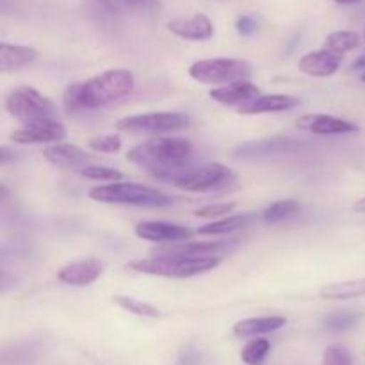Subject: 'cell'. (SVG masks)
<instances>
[{"mask_svg": "<svg viewBox=\"0 0 365 365\" xmlns=\"http://www.w3.org/2000/svg\"><path fill=\"white\" fill-rule=\"evenodd\" d=\"M362 81H364V82H365V73H364V75H362Z\"/></svg>", "mask_w": 365, "mask_h": 365, "instance_id": "40", "label": "cell"}, {"mask_svg": "<svg viewBox=\"0 0 365 365\" xmlns=\"http://www.w3.org/2000/svg\"><path fill=\"white\" fill-rule=\"evenodd\" d=\"M168 31L187 41H207L214 36V25L205 13H196L191 18H177L168 24Z\"/></svg>", "mask_w": 365, "mask_h": 365, "instance_id": "15", "label": "cell"}, {"mask_svg": "<svg viewBox=\"0 0 365 365\" xmlns=\"http://www.w3.org/2000/svg\"><path fill=\"white\" fill-rule=\"evenodd\" d=\"M38 59V50L25 45H11L2 43L0 45V71H16L27 64Z\"/></svg>", "mask_w": 365, "mask_h": 365, "instance_id": "20", "label": "cell"}, {"mask_svg": "<svg viewBox=\"0 0 365 365\" xmlns=\"http://www.w3.org/2000/svg\"><path fill=\"white\" fill-rule=\"evenodd\" d=\"M81 177L88 178V180H96V182H118L123 178V173L114 168L109 166H100V164H93V166L84 168L81 171Z\"/></svg>", "mask_w": 365, "mask_h": 365, "instance_id": "29", "label": "cell"}, {"mask_svg": "<svg viewBox=\"0 0 365 365\" xmlns=\"http://www.w3.org/2000/svg\"><path fill=\"white\" fill-rule=\"evenodd\" d=\"M253 68L248 61L234 57H214L200 59L189 66V77L202 84H232L239 81H250Z\"/></svg>", "mask_w": 365, "mask_h": 365, "instance_id": "6", "label": "cell"}, {"mask_svg": "<svg viewBox=\"0 0 365 365\" xmlns=\"http://www.w3.org/2000/svg\"><path fill=\"white\" fill-rule=\"evenodd\" d=\"M89 198L93 202L110 203V205H135V207H168L173 198L166 192L153 189L150 185L134 184V182H114V184L96 185L89 189Z\"/></svg>", "mask_w": 365, "mask_h": 365, "instance_id": "4", "label": "cell"}, {"mask_svg": "<svg viewBox=\"0 0 365 365\" xmlns=\"http://www.w3.org/2000/svg\"><path fill=\"white\" fill-rule=\"evenodd\" d=\"M234 180V171L221 163H207L191 168L182 177L173 182L175 187L189 192H205L212 189L225 187Z\"/></svg>", "mask_w": 365, "mask_h": 365, "instance_id": "8", "label": "cell"}, {"mask_svg": "<svg viewBox=\"0 0 365 365\" xmlns=\"http://www.w3.org/2000/svg\"><path fill=\"white\" fill-rule=\"evenodd\" d=\"M250 223V216H230V217H225V220L220 221H212V223H207L203 227H200L196 230L198 235H225V234H232L235 230H241L245 228L246 225Z\"/></svg>", "mask_w": 365, "mask_h": 365, "instance_id": "23", "label": "cell"}, {"mask_svg": "<svg viewBox=\"0 0 365 365\" xmlns=\"http://www.w3.org/2000/svg\"><path fill=\"white\" fill-rule=\"evenodd\" d=\"M88 146L96 153H116L121 148V138L116 134L96 135L89 139Z\"/></svg>", "mask_w": 365, "mask_h": 365, "instance_id": "30", "label": "cell"}, {"mask_svg": "<svg viewBox=\"0 0 365 365\" xmlns=\"http://www.w3.org/2000/svg\"><path fill=\"white\" fill-rule=\"evenodd\" d=\"M365 296V278L348 282H334L321 287L319 298L323 299H351Z\"/></svg>", "mask_w": 365, "mask_h": 365, "instance_id": "21", "label": "cell"}, {"mask_svg": "<svg viewBox=\"0 0 365 365\" xmlns=\"http://www.w3.org/2000/svg\"><path fill=\"white\" fill-rule=\"evenodd\" d=\"M6 110L24 127L57 118L56 103L31 86L13 89L6 98Z\"/></svg>", "mask_w": 365, "mask_h": 365, "instance_id": "5", "label": "cell"}, {"mask_svg": "<svg viewBox=\"0 0 365 365\" xmlns=\"http://www.w3.org/2000/svg\"><path fill=\"white\" fill-rule=\"evenodd\" d=\"M102 271V260L95 259V257H89V259H82L64 266L57 273V278H59V282L71 285V287H88L93 282L98 280Z\"/></svg>", "mask_w": 365, "mask_h": 365, "instance_id": "13", "label": "cell"}, {"mask_svg": "<svg viewBox=\"0 0 365 365\" xmlns=\"http://www.w3.org/2000/svg\"><path fill=\"white\" fill-rule=\"evenodd\" d=\"M342 64V57L328 52V50H316L309 52L299 59L298 68L302 73L310 75V77H330L337 73Z\"/></svg>", "mask_w": 365, "mask_h": 365, "instance_id": "17", "label": "cell"}, {"mask_svg": "<svg viewBox=\"0 0 365 365\" xmlns=\"http://www.w3.org/2000/svg\"><path fill=\"white\" fill-rule=\"evenodd\" d=\"M191 118L184 113H146L135 116L121 118L116 121V128L127 134H168L187 128Z\"/></svg>", "mask_w": 365, "mask_h": 365, "instance_id": "7", "label": "cell"}, {"mask_svg": "<svg viewBox=\"0 0 365 365\" xmlns=\"http://www.w3.org/2000/svg\"><path fill=\"white\" fill-rule=\"evenodd\" d=\"M260 96V88L250 81L232 82V84L220 86L210 89V98L221 106H237L242 107L248 102Z\"/></svg>", "mask_w": 365, "mask_h": 365, "instance_id": "16", "label": "cell"}, {"mask_svg": "<svg viewBox=\"0 0 365 365\" xmlns=\"http://www.w3.org/2000/svg\"><path fill=\"white\" fill-rule=\"evenodd\" d=\"M351 70H365V56L360 57V59H356L355 63L351 64Z\"/></svg>", "mask_w": 365, "mask_h": 365, "instance_id": "37", "label": "cell"}, {"mask_svg": "<svg viewBox=\"0 0 365 365\" xmlns=\"http://www.w3.org/2000/svg\"><path fill=\"white\" fill-rule=\"evenodd\" d=\"M291 145V141H260V143H248V145L241 146L237 153H245V155H273V153L282 152Z\"/></svg>", "mask_w": 365, "mask_h": 365, "instance_id": "28", "label": "cell"}, {"mask_svg": "<svg viewBox=\"0 0 365 365\" xmlns=\"http://www.w3.org/2000/svg\"><path fill=\"white\" fill-rule=\"evenodd\" d=\"M287 324V319L282 316H264V317H250L234 324V337L237 339H255L259 335L271 334Z\"/></svg>", "mask_w": 365, "mask_h": 365, "instance_id": "19", "label": "cell"}, {"mask_svg": "<svg viewBox=\"0 0 365 365\" xmlns=\"http://www.w3.org/2000/svg\"><path fill=\"white\" fill-rule=\"evenodd\" d=\"M43 157L46 163L52 166L63 168V170H75L81 173L84 168L96 164V157L91 153L84 152L78 146L70 145V143H56V145H48L43 150Z\"/></svg>", "mask_w": 365, "mask_h": 365, "instance_id": "11", "label": "cell"}, {"mask_svg": "<svg viewBox=\"0 0 365 365\" xmlns=\"http://www.w3.org/2000/svg\"><path fill=\"white\" fill-rule=\"evenodd\" d=\"M353 210H355V212H365V196L353 205Z\"/></svg>", "mask_w": 365, "mask_h": 365, "instance_id": "38", "label": "cell"}, {"mask_svg": "<svg viewBox=\"0 0 365 365\" xmlns=\"http://www.w3.org/2000/svg\"><path fill=\"white\" fill-rule=\"evenodd\" d=\"M110 302H113L114 305L120 307V309L127 310V312L134 314V316H139V317H150V319H157V317L163 316V312H160L157 307L150 305V303H145V302H139V299L128 298V296H113V299H110Z\"/></svg>", "mask_w": 365, "mask_h": 365, "instance_id": "25", "label": "cell"}, {"mask_svg": "<svg viewBox=\"0 0 365 365\" xmlns=\"http://www.w3.org/2000/svg\"><path fill=\"white\" fill-rule=\"evenodd\" d=\"M331 2L339 4V6H351V4H359L362 0H331Z\"/></svg>", "mask_w": 365, "mask_h": 365, "instance_id": "39", "label": "cell"}, {"mask_svg": "<svg viewBox=\"0 0 365 365\" xmlns=\"http://www.w3.org/2000/svg\"><path fill=\"white\" fill-rule=\"evenodd\" d=\"M362 43L360 34L355 31H335L327 36L324 39V50L335 53V56L344 57L348 52L356 50Z\"/></svg>", "mask_w": 365, "mask_h": 365, "instance_id": "22", "label": "cell"}, {"mask_svg": "<svg viewBox=\"0 0 365 365\" xmlns=\"http://www.w3.org/2000/svg\"><path fill=\"white\" fill-rule=\"evenodd\" d=\"M134 86L132 71L114 68L84 82H73L68 86L63 93V107L70 114L100 109L130 95Z\"/></svg>", "mask_w": 365, "mask_h": 365, "instance_id": "2", "label": "cell"}, {"mask_svg": "<svg viewBox=\"0 0 365 365\" xmlns=\"http://www.w3.org/2000/svg\"><path fill=\"white\" fill-rule=\"evenodd\" d=\"M296 127L317 135H337L359 132V125L328 114H305L296 120Z\"/></svg>", "mask_w": 365, "mask_h": 365, "instance_id": "14", "label": "cell"}, {"mask_svg": "<svg viewBox=\"0 0 365 365\" xmlns=\"http://www.w3.org/2000/svg\"><path fill=\"white\" fill-rule=\"evenodd\" d=\"M239 246L237 239L232 241H210V242H177L166 245L155 250L153 255H173V257H191V259H220L221 255L235 252Z\"/></svg>", "mask_w": 365, "mask_h": 365, "instance_id": "9", "label": "cell"}, {"mask_svg": "<svg viewBox=\"0 0 365 365\" xmlns=\"http://www.w3.org/2000/svg\"><path fill=\"white\" fill-rule=\"evenodd\" d=\"M364 319V314L360 312H334L323 317V327L330 331H348L355 328Z\"/></svg>", "mask_w": 365, "mask_h": 365, "instance_id": "26", "label": "cell"}, {"mask_svg": "<svg viewBox=\"0 0 365 365\" xmlns=\"http://www.w3.org/2000/svg\"><path fill=\"white\" fill-rule=\"evenodd\" d=\"M299 212V202L294 198L280 200V202H274L273 205L267 207L262 212V220L269 225H277L280 221L289 220V217L296 216Z\"/></svg>", "mask_w": 365, "mask_h": 365, "instance_id": "24", "label": "cell"}, {"mask_svg": "<svg viewBox=\"0 0 365 365\" xmlns=\"http://www.w3.org/2000/svg\"><path fill=\"white\" fill-rule=\"evenodd\" d=\"M107 6L116 9H134V11H152L159 7V0H103Z\"/></svg>", "mask_w": 365, "mask_h": 365, "instance_id": "33", "label": "cell"}, {"mask_svg": "<svg viewBox=\"0 0 365 365\" xmlns=\"http://www.w3.org/2000/svg\"><path fill=\"white\" fill-rule=\"evenodd\" d=\"M237 203L227 202V203H212V205H205L202 209L195 210L196 217H203V220H216V217H223L227 214L234 212Z\"/></svg>", "mask_w": 365, "mask_h": 365, "instance_id": "31", "label": "cell"}, {"mask_svg": "<svg viewBox=\"0 0 365 365\" xmlns=\"http://www.w3.org/2000/svg\"><path fill=\"white\" fill-rule=\"evenodd\" d=\"M134 232L143 241L166 242V245L187 242L192 237V232L187 227L166 223V221H141L135 225Z\"/></svg>", "mask_w": 365, "mask_h": 365, "instance_id": "12", "label": "cell"}, {"mask_svg": "<svg viewBox=\"0 0 365 365\" xmlns=\"http://www.w3.org/2000/svg\"><path fill=\"white\" fill-rule=\"evenodd\" d=\"M271 351V342L264 337H255L242 348L241 360L246 365H262Z\"/></svg>", "mask_w": 365, "mask_h": 365, "instance_id": "27", "label": "cell"}, {"mask_svg": "<svg viewBox=\"0 0 365 365\" xmlns=\"http://www.w3.org/2000/svg\"><path fill=\"white\" fill-rule=\"evenodd\" d=\"M364 36H365V34H364Z\"/></svg>", "mask_w": 365, "mask_h": 365, "instance_id": "41", "label": "cell"}, {"mask_svg": "<svg viewBox=\"0 0 365 365\" xmlns=\"http://www.w3.org/2000/svg\"><path fill=\"white\" fill-rule=\"evenodd\" d=\"M221 259H191V257L153 255L128 262V269L134 273L163 278H191L209 273L220 266Z\"/></svg>", "mask_w": 365, "mask_h": 365, "instance_id": "3", "label": "cell"}, {"mask_svg": "<svg viewBox=\"0 0 365 365\" xmlns=\"http://www.w3.org/2000/svg\"><path fill=\"white\" fill-rule=\"evenodd\" d=\"M195 146L185 138H152L127 152L128 163L143 168L159 180L173 184L191 170Z\"/></svg>", "mask_w": 365, "mask_h": 365, "instance_id": "1", "label": "cell"}, {"mask_svg": "<svg viewBox=\"0 0 365 365\" xmlns=\"http://www.w3.org/2000/svg\"><path fill=\"white\" fill-rule=\"evenodd\" d=\"M64 138H66V128L57 120L25 125L11 134V141L18 145H56Z\"/></svg>", "mask_w": 365, "mask_h": 365, "instance_id": "10", "label": "cell"}, {"mask_svg": "<svg viewBox=\"0 0 365 365\" xmlns=\"http://www.w3.org/2000/svg\"><path fill=\"white\" fill-rule=\"evenodd\" d=\"M321 365H353V356L342 346H330V348L324 349L323 362Z\"/></svg>", "mask_w": 365, "mask_h": 365, "instance_id": "32", "label": "cell"}, {"mask_svg": "<svg viewBox=\"0 0 365 365\" xmlns=\"http://www.w3.org/2000/svg\"><path fill=\"white\" fill-rule=\"evenodd\" d=\"M14 155H16V153L9 152V148H7V146H2V148H0V164H2V166H6L11 159H14Z\"/></svg>", "mask_w": 365, "mask_h": 365, "instance_id": "36", "label": "cell"}, {"mask_svg": "<svg viewBox=\"0 0 365 365\" xmlns=\"http://www.w3.org/2000/svg\"><path fill=\"white\" fill-rule=\"evenodd\" d=\"M299 106V98L291 95H260L246 106L239 107V114H264V113H284Z\"/></svg>", "mask_w": 365, "mask_h": 365, "instance_id": "18", "label": "cell"}, {"mask_svg": "<svg viewBox=\"0 0 365 365\" xmlns=\"http://www.w3.org/2000/svg\"><path fill=\"white\" fill-rule=\"evenodd\" d=\"M200 355L196 351H185L178 360V365H198Z\"/></svg>", "mask_w": 365, "mask_h": 365, "instance_id": "35", "label": "cell"}, {"mask_svg": "<svg viewBox=\"0 0 365 365\" xmlns=\"http://www.w3.org/2000/svg\"><path fill=\"white\" fill-rule=\"evenodd\" d=\"M235 29H237V32L241 36H252L255 34L259 25H257V21L252 16H241L237 20V24H235Z\"/></svg>", "mask_w": 365, "mask_h": 365, "instance_id": "34", "label": "cell"}]
</instances>
